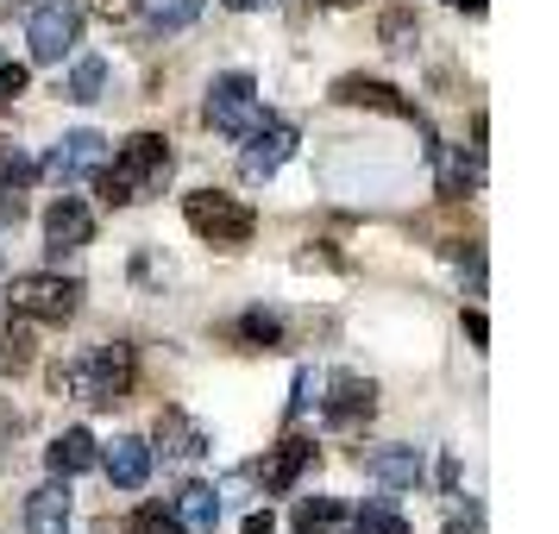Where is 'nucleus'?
Wrapping results in <instances>:
<instances>
[{
  "instance_id": "nucleus-1",
  "label": "nucleus",
  "mask_w": 559,
  "mask_h": 534,
  "mask_svg": "<svg viewBox=\"0 0 559 534\" xmlns=\"http://www.w3.org/2000/svg\"><path fill=\"white\" fill-rule=\"evenodd\" d=\"M132 378H139V358H132L127 340H107V346H88V353L51 365V390L57 396H76V403H88V408L127 403Z\"/></svg>"
},
{
  "instance_id": "nucleus-2",
  "label": "nucleus",
  "mask_w": 559,
  "mask_h": 534,
  "mask_svg": "<svg viewBox=\"0 0 559 534\" xmlns=\"http://www.w3.org/2000/svg\"><path fill=\"white\" fill-rule=\"evenodd\" d=\"M170 170H177L170 145H164L157 132H132L127 145H120V157L95 170V195H102L107 207H132V202H145V195H164Z\"/></svg>"
},
{
  "instance_id": "nucleus-3",
  "label": "nucleus",
  "mask_w": 559,
  "mask_h": 534,
  "mask_svg": "<svg viewBox=\"0 0 559 534\" xmlns=\"http://www.w3.org/2000/svg\"><path fill=\"white\" fill-rule=\"evenodd\" d=\"M182 221H189V233H195V239L221 246V252L252 246V233H258L252 207L233 202V195H221V189H195V195H182Z\"/></svg>"
},
{
  "instance_id": "nucleus-4",
  "label": "nucleus",
  "mask_w": 559,
  "mask_h": 534,
  "mask_svg": "<svg viewBox=\"0 0 559 534\" xmlns=\"http://www.w3.org/2000/svg\"><path fill=\"white\" fill-rule=\"evenodd\" d=\"M7 308L26 315V321H51V328H63V321H76L82 315V283L57 277V271H26V277H13V289H7Z\"/></svg>"
},
{
  "instance_id": "nucleus-5",
  "label": "nucleus",
  "mask_w": 559,
  "mask_h": 534,
  "mask_svg": "<svg viewBox=\"0 0 559 534\" xmlns=\"http://www.w3.org/2000/svg\"><path fill=\"white\" fill-rule=\"evenodd\" d=\"M82 38V7L76 0H38L26 20V45H32V63H63L76 51Z\"/></svg>"
},
{
  "instance_id": "nucleus-6",
  "label": "nucleus",
  "mask_w": 559,
  "mask_h": 534,
  "mask_svg": "<svg viewBox=\"0 0 559 534\" xmlns=\"http://www.w3.org/2000/svg\"><path fill=\"white\" fill-rule=\"evenodd\" d=\"M371 415H378V383L358 378V371H333L328 396H321V422H328L333 434H358Z\"/></svg>"
},
{
  "instance_id": "nucleus-7",
  "label": "nucleus",
  "mask_w": 559,
  "mask_h": 534,
  "mask_svg": "<svg viewBox=\"0 0 559 534\" xmlns=\"http://www.w3.org/2000/svg\"><path fill=\"white\" fill-rule=\"evenodd\" d=\"M207 127L227 132V139H239V132L258 120V82L246 76V70H233V76H214V88H207Z\"/></svg>"
},
{
  "instance_id": "nucleus-8",
  "label": "nucleus",
  "mask_w": 559,
  "mask_h": 534,
  "mask_svg": "<svg viewBox=\"0 0 559 534\" xmlns=\"http://www.w3.org/2000/svg\"><path fill=\"white\" fill-rule=\"evenodd\" d=\"M239 139H246V152H239L246 177H277L283 164H289V152H296V127H289V120H271V114L252 120Z\"/></svg>"
},
{
  "instance_id": "nucleus-9",
  "label": "nucleus",
  "mask_w": 559,
  "mask_h": 534,
  "mask_svg": "<svg viewBox=\"0 0 559 534\" xmlns=\"http://www.w3.org/2000/svg\"><path fill=\"white\" fill-rule=\"evenodd\" d=\"M107 164V139L102 132H63L51 145V157L38 164V177H51V182H76V177H95Z\"/></svg>"
},
{
  "instance_id": "nucleus-10",
  "label": "nucleus",
  "mask_w": 559,
  "mask_h": 534,
  "mask_svg": "<svg viewBox=\"0 0 559 534\" xmlns=\"http://www.w3.org/2000/svg\"><path fill=\"white\" fill-rule=\"evenodd\" d=\"M333 102L371 107V114H390V120H415V127H421V107L408 102L396 82H378V76H340L333 82Z\"/></svg>"
},
{
  "instance_id": "nucleus-11",
  "label": "nucleus",
  "mask_w": 559,
  "mask_h": 534,
  "mask_svg": "<svg viewBox=\"0 0 559 534\" xmlns=\"http://www.w3.org/2000/svg\"><path fill=\"white\" fill-rule=\"evenodd\" d=\"M152 453H164V465H195V459L207 453V428L189 415V408H164V415H157V447Z\"/></svg>"
},
{
  "instance_id": "nucleus-12",
  "label": "nucleus",
  "mask_w": 559,
  "mask_h": 534,
  "mask_svg": "<svg viewBox=\"0 0 559 534\" xmlns=\"http://www.w3.org/2000/svg\"><path fill=\"white\" fill-rule=\"evenodd\" d=\"M45 239H51V252H82L88 239H95V214H88V202H76V195H57L51 207H45Z\"/></svg>"
},
{
  "instance_id": "nucleus-13",
  "label": "nucleus",
  "mask_w": 559,
  "mask_h": 534,
  "mask_svg": "<svg viewBox=\"0 0 559 534\" xmlns=\"http://www.w3.org/2000/svg\"><path fill=\"white\" fill-rule=\"evenodd\" d=\"M308 465H314V440L289 434L283 447H271V459H258V478H264V490H271V497H289V490L302 484Z\"/></svg>"
},
{
  "instance_id": "nucleus-14",
  "label": "nucleus",
  "mask_w": 559,
  "mask_h": 534,
  "mask_svg": "<svg viewBox=\"0 0 559 534\" xmlns=\"http://www.w3.org/2000/svg\"><path fill=\"white\" fill-rule=\"evenodd\" d=\"M358 465L378 484H390V490H415V484L428 478V465H421L415 447H358Z\"/></svg>"
},
{
  "instance_id": "nucleus-15",
  "label": "nucleus",
  "mask_w": 559,
  "mask_h": 534,
  "mask_svg": "<svg viewBox=\"0 0 559 534\" xmlns=\"http://www.w3.org/2000/svg\"><path fill=\"white\" fill-rule=\"evenodd\" d=\"M70 478H51L38 484L26 497V534H70Z\"/></svg>"
},
{
  "instance_id": "nucleus-16",
  "label": "nucleus",
  "mask_w": 559,
  "mask_h": 534,
  "mask_svg": "<svg viewBox=\"0 0 559 534\" xmlns=\"http://www.w3.org/2000/svg\"><path fill=\"white\" fill-rule=\"evenodd\" d=\"M45 465H51V478H76V472H95L102 465V447H95L88 428H70L45 447Z\"/></svg>"
},
{
  "instance_id": "nucleus-17",
  "label": "nucleus",
  "mask_w": 559,
  "mask_h": 534,
  "mask_svg": "<svg viewBox=\"0 0 559 534\" xmlns=\"http://www.w3.org/2000/svg\"><path fill=\"white\" fill-rule=\"evenodd\" d=\"M102 472L120 484V490H139V484L152 478V447H145L139 434H120V440L102 453Z\"/></svg>"
},
{
  "instance_id": "nucleus-18",
  "label": "nucleus",
  "mask_w": 559,
  "mask_h": 534,
  "mask_svg": "<svg viewBox=\"0 0 559 534\" xmlns=\"http://www.w3.org/2000/svg\"><path fill=\"white\" fill-rule=\"evenodd\" d=\"M170 509H177L182 534H214L221 529V490H214V484H182L177 497H170Z\"/></svg>"
},
{
  "instance_id": "nucleus-19",
  "label": "nucleus",
  "mask_w": 559,
  "mask_h": 534,
  "mask_svg": "<svg viewBox=\"0 0 559 534\" xmlns=\"http://www.w3.org/2000/svg\"><path fill=\"white\" fill-rule=\"evenodd\" d=\"M433 152V170H440V195H465V189H478L484 182V152L472 145V157L459 152V145H428Z\"/></svg>"
},
{
  "instance_id": "nucleus-20",
  "label": "nucleus",
  "mask_w": 559,
  "mask_h": 534,
  "mask_svg": "<svg viewBox=\"0 0 559 534\" xmlns=\"http://www.w3.org/2000/svg\"><path fill=\"white\" fill-rule=\"evenodd\" d=\"M296 534H353V509L333 497H302L296 503Z\"/></svg>"
},
{
  "instance_id": "nucleus-21",
  "label": "nucleus",
  "mask_w": 559,
  "mask_h": 534,
  "mask_svg": "<svg viewBox=\"0 0 559 534\" xmlns=\"http://www.w3.org/2000/svg\"><path fill=\"white\" fill-rule=\"evenodd\" d=\"M233 333H239V346H246V353H277V346H283V321H277V315H264V308H246Z\"/></svg>"
},
{
  "instance_id": "nucleus-22",
  "label": "nucleus",
  "mask_w": 559,
  "mask_h": 534,
  "mask_svg": "<svg viewBox=\"0 0 559 534\" xmlns=\"http://www.w3.org/2000/svg\"><path fill=\"white\" fill-rule=\"evenodd\" d=\"M415 7L408 0H396V7H383V20H378V38H383V51H396V57H408L415 51Z\"/></svg>"
},
{
  "instance_id": "nucleus-23",
  "label": "nucleus",
  "mask_w": 559,
  "mask_h": 534,
  "mask_svg": "<svg viewBox=\"0 0 559 534\" xmlns=\"http://www.w3.org/2000/svg\"><path fill=\"white\" fill-rule=\"evenodd\" d=\"M139 13H145V26L164 38V32H182L195 26V13H202V0H139Z\"/></svg>"
},
{
  "instance_id": "nucleus-24",
  "label": "nucleus",
  "mask_w": 559,
  "mask_h": 534,
  "mask_svg": "<svg viewBox=\"0 0 559 534\" xmlns=\"http://www.w3.org/2000/svg\"><path fill=\"white\" fill-rule=\"evenodd\" d=\"M32 365V333L13 321V308L0 296V371H26Z\"/></svg>"
},
{
  "instance_id": "nucleus-25",
  "label": "nucleus",
  "mask_w": 559,
  "mask_h": 534,
  "mask_svg": "<svg viewBox=\"0 0 559 534\" xmlns=\"http://www.w3.org/2000/svg\"><path fill=\"white\" fill-rule=\"evenodd\" d=\"M353 534H408V522L396 515L390 497H365V503L353 509Z\"/></svg>"
},
{
  "instance_id": "nucleus-26",
  "label": "nucleus",
  "mask_w": 559,
  "mask_h": 534,
  "mask_svg": "<svg viewBox=\"0 0 559 534\" xmlns=\"http://www.w3.org/2000/svg\"><path fill=\"white\" fill-rule=\"evenodd\" d=\"M102 88H107V57H82L76 70H70V82H63V95H70L76 107L102 102Z\"/></svg>"
},
{
  "instance_id": "nucleus-27",
  "label": "nucleus",
  "mask_w": 559,
  "mask_h": 534,
  "mask_svg": "<svg viewBox=\"0 0 559 534\" xmlns=\"http://www.w3.org/2000/svg\"><path fill=\"white\" fill-rule=\"evenodd\" d=\"M38 177V164L26 157V145H13V139H0V189H26Z\"/></svg>"
},
{
  "instance_id": "nucleus-28",
  "label": "nucleus",
  "mask_w": 559,
  "mask_h": 534,
  "mask_svg": "<svg viewBox=\"0 0 559 534\" xmlns=\"http://www.w3.org/2000/svg\"><path fill=\"white\" fill-rule=\"evenodd\" d=\"M132 534H182V522H177V509L139 503V509H132Z\"/></svg>"
},
{
  "instance_id": "nucleus-29",
  "label": "nucleus",
  "mask_w": 559,
  "mask_h": 534,
  "mask_svg": "<svg viewBox=\"0 0 559 534\" xmlns=\"http://www.w3.org/2000/svg\"><path fill=\"white\" fill-rule=\"evenodd\" d=\"M26 63H0V107H13L20 95H26Z\"/></svg>"
},
{
  "instance_id": "nucleus-30",
  "label": "nucleus",
  "mask_w": 559,
  "mask_h": 534,
  "mask_svg": "<svg viewBox=\"0 0 559 534\" xmlns=\"http://www.w3.org/2000/svg\"><path fill=\"white\" fill-rule=\"evenodd\" d=\"M82 7H88L95 20H107V26H120V20H132V13H139V0H82Z\"/></svg>"
},
{
  "instance_id": "nucleus-31",
  "label": "nucleus",
  "mask_w": 559,
  "mask_h": 534,
  "mask_svg": "<svg viewBox=\"0 0 559 534\" xmlns=\"http://www.w3.org/2000/svg\"><path fill=\"white\" fill-rule=\"evenodd\" d=\"M26 221V189H0V227H20Z\"/></svg>"
},
{
  "instance_id": "nucleus-32",
  "label": "nucleus",
  "mask_w": 559,
  "mask_h": 534,
  "mask_svg": "<svg viewBox=\"0 0 559 534\" xmlns=\"http://www.w3.org/2000/svg\"><path fill=\"white\" fill-rule=\"evenodd\" d=\"M465 340H472V346H484V340H490V321H484L478 308H465Z\"/></svg>"
},
{
  "instance_id": "nucleus-33",
  "label": "nucleus",
  "mask_w": 559,
  "mask_h": 534,
  "mask_svg": "<svg viewBox=\"0 0 559 534\" xmlns=\"http://www.w3.org/2000/svg\"><path fill=\"white\" fill-rule=\"evenodd\" d=\"M20 428H26V422H20V408H13L7 396H0V440H13Z\"/></svg>"
},
{
  "instance_id": "nucleus-34",
  "label": "nucleus",
  "mask_w": 559,
  "mask_h": 534,
  "mask_svg": "<svg viewBox=\"0 0 559 534\" xmlns=\"http://www.w3.org/2000/svg\"><path fill=\"white\" fill-rule=\"evenodd\" d=\"M246 534H271V509H258V515H246Z\"/></svg>"
},
{
  "instance_id": "nucleus-35",
  "label": "nucleus",
  "mask_w": 559,
  "mask_h": 534,
  "mask_svg": "<svg viewBox=\"0 0 559 534\" xmlns=\"http://www.w3.org/2000/svg\"><path fill=\"white\" fill-rule=\"evenodd\" d=\"M233 13H264V7H277V0H227Z\"/></svg>"
},
{
  "instance_id": "nucleus-36",
  "label": "nucleus",
  "mask_w": 559,
  "mask_h": 534,
  "mask_svg": "<svg viewBox=\"0 0 559 534\" xmlns=\"http://www.w3.org/2000/svg\"><path fill=\"white\" fill-rule=\"evenodd\" d=\"M453 7H465V13H484V0H453Z\"/></svg>"
},
{
  "instance_id": "nucleus-37",
  "label": "nucleus",
  "mask_w": 559,
  "mask_h": 534,
  "mask_svg": "<svg viewBox=\"0 0 559 534\" xmlns=\"http://www.w3.org/2000/svg\"><path fill=\"white\" fill-rule=\"evenodd\" d=\"M20 7H26V0H0V13H20Z\"/></svg>"
},
{
  "instance_id": "nucleus-38",
  "label": "nucleus",
  "mask_w": 559,
  "mask_h": 534,
  "mask_svg": "<svg viewBox=\"0 0 559 534\" xmlns=\"http://www.w3.org/2000/svg\"><path fill=\"white\" fill-rule=\"evenodd\" d=\"M328 7H353V0H328Z\"/></svg>"
}]
</instances>
